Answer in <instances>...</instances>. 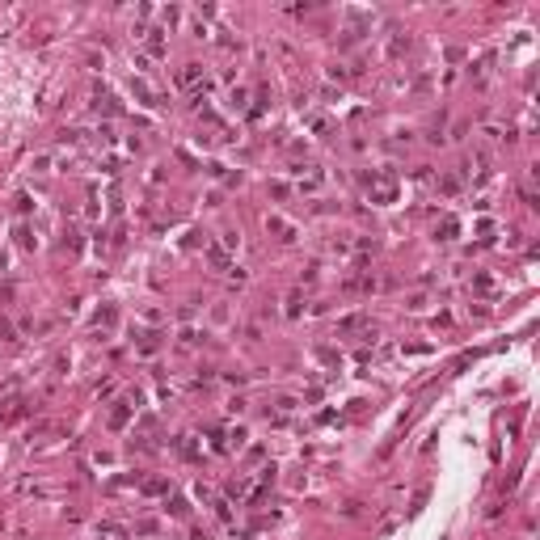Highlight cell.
<instances>
[{
  "instance_id": "7a4b0ae2",
  "label": "cell",
  "mask_w": 540,
  "mask_h": 540,
  "mask_svg": "<svg viewBox=\"0 0 540 540\" xmlns=\"http://www.w3.org/2000/svg\"><path fill=\"white\" fill-rule=\"evenodd\" d=\"M452 236H456V220H443V236L439 241H452Z\"/></svg>"
},
{
  "instance_id": "6da1fadb",
  "label": "cell",
  "mask_w": 540,
  "mask_h": 540,
  "mask_svg": "<svg viewBox=\"0 0 540 540\" xmlns=\"http://www.w3.org/2000/svg\"><path fill=\"white\" fill-rule=\"evenodd\" d=\"M194 80H199V68L190 64V68H186V72H181V85H194Z\"/></svg>"
}]
</instances>
